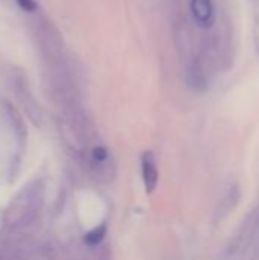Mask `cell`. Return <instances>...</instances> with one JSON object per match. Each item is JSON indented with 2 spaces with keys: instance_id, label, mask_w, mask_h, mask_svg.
I'll use <instances>...</instances> for the list:
<instances>
[{
  "instance_id": "5b68a950",
  "label": "cell",
  "mask_w": 259,
  "mask_h": 260,
  "mask_svg": "<svg viewBox=\"0 0 259 260\" xmlns=\"http://www.w3.org/2000/svg\"><path fill=\"white\" fill-rule=\"evenodd\" d=\"M105 233H107V225H105V224H101V225L95 227L93 230H90V232L85 235V244L90 245V247L99 245V244L104 241Z\"/></svg>"
},
{
  "instance_id": "277c9868",
  "label": "cell",
  "mask_w": 259,
  "mask_h": 260,
  "mask_svg": "<svg viewBox=\"0 0 259 260\" xmlns=\"http://www.w3.org/2000/svg\"><path fill=\"white\" fill-rule=\"evenodd\" d=\"M240 197H241V192H240L238 186H232V187L229 189V192L226 193V197L223 198L221 204H220V209H218V212H217V215H218L217 219H221V218H224L226 215H229L231 210L235 209V206L238 204Z\"/></svg>"
},
{
  "instance_id": "52a82bcc",
  "label": "cell",
  "mask_w": 259,
  "mask_h": 260,
  "mask_svg": "<svg viewBox=\"0 0 259 260\" xmlns=\"http://www.w3.org/2000/svg\"><path fill=\"white\" fill-rule=\"evenodd\" d=\"M15 2H17V5H18L23 11H26V12H34V11H37V8H38V5H37L35 0H15Z\"/></svg>"
},
{
  "instance_id": "6da1fadb",
  "label": "cell",
  "mask_w": 259,
  "mask_h": 260,
  "mask_svg": "<svg viewBox=\"0 0 259 260\" xmlns=\"http://www.w3.org/2000/svg\"><path fill=\"white\" fill-rule=\"evenodd\" d=\"M142 178L145 184L147 193H153L157 187L159 183V171H157V163L154 158V154L147 151L142 154Z\"/></svg>"
},
{
  "instance_id": "8992f818",
  "label": "cell",
  "mask_w": 259,
  "mask_h": 260,
  "mask_svg": "<svg viewBox=\"0 0 259 260\" xmlns=\"http://www.w3.org/2000/svg\"><path fill=\"white\" fill-rule=\"evenodd\" d=\"M108 160V151L104 146H96L92 149V161L95 165H104Z\"/></svg>"
},
{
  "instance_id": "7a4b0ae2",
  "label": "cell",
  "mask_w": 259,
  "mask_h": 260,
  "mask_svg": "<svg viewBox=\"0 0 259 260\" xmlns=\"http://www.w3.org/2000/svg\"><path fill=\"white\" fill-rule=\"evenodd\" d=\"M191 12H192L194 20L200 26L203 27L212 26L214 18H215L212 0H191Z\"/></svg>"
},
{
  "instance_id": "3957f363",
  "label": "cell",
  "mask_w": 259,
  "mask_h": 260,
  "mask_svg": "<svg viewBox=\"0 0 259 260\" xmlns=\"http://www.w3.org/2000/svg\"><path fill=\"white\" fill-rule=\"evenodd\" d=\"M253 229H255V218H252V216H250V221H246V222H244V225L241 227L240 233L237 235V238H234V241H232V245H231V250H229V251L238 253L240 250H244V247L249 244V236H252Z\"/></svg>"
}]
</instances>
